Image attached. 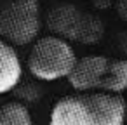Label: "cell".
Masks as SVG:
<instances>
[{"label":"cell","mask_w":127,"mask_h":125,"mask_svg":"<svg viewBox=\"0 0 127 125\" xmlns=\"http://www.w3.org/2000/svg\"><path fill=\"white\" fill-rule=\"evenodd\" d=\"M127 102L118 94L77 92L59 99L49 125H124Z\"/></svg>","instance_id":"cell-1"},{"label":"cell","mask_w":127,"mask_h":125,"mask_svg":"<svg viewBox=\"0 0 127 125\" xmlns=\"http://www.w3.org/2000/svg\"><path fill=\"white\" fill-rule=\"evenodd\" d=\"M66 80L77 92L120 96L127 90V61L104 56H85L77 59Z\"/></svg>","instance_id":"cell-2"},{"label":"cell","mask_w":127,"mask_h":125,"mask_svg":"<svg viewBox=\"0 0 127 125\" xmlns=\"http://www.w3.org/2000/svg\"><path fill=\"white\" fill-rule=\"evenodd\" d=\"M77 59L78 57L70 42L47 35L33 42L26 66L37 80L56 82L59 78H68Z\"/></svg>","instance_id":"cell-3"},{"label":"cell","mask_w":127,"mask_h":125,"mask_svg":"<svg viewBox=\"0 0 127 125\" xmlns=\"http://www.w3.org/2000/svg\"><path fill=\"white\" fill-rule=\"evenodd\" d=\"M42 30L38 0H11L0 5V40L11 47L28 45Z\"/></svg>","instance_id":"cell-4"},{"label":"cell","mask_w":127,"mask_h":125,"mask_svg":"<svg viewBox=\"0 0 127 125\" xmlns=\"http://www.w3.org/2000/svg\"><path fill=\"white\" fill-rule=\"evenodd\" d=\"M85 14V11L78 9L73 4H59L47 12L45 26L49 28V31H52L54 37L63 38L66 42H77Z\"/></svg>","instance_id":"cell-5"},{"label":"cell","mask_w":127,"mask_h":125,"mask_svg":"<svg viewBox=\"0 0 127 125\" xmlns=\"http://www.w3.org/2000/svg\"><path fill=\"white\" fill-rule=\"evenodd\" d=\"M23 76V64L14 47L0 40V96L14 90Z\"/></svg>","instance_id":"cell-6"},{"label":"cell","mask_w":127,"mask_h":125,"mask_svg":"<svg viewBox=\"0 0 127 125\" xmlns=\"http://www.w3.org/2000/svg\"><path fill=\"white\" fill-rule=\"evenodd\" d=\"M0 125H33V118L23 102L11 101L0 106Z\"/></svg>","instance_id":"cell-7"},{"label":"cell","mask_w":127,"mask_h":125,"mask_svg":"<svg viewBox=\"0 0 127 125\" xmlns=\"http://www.w3.org/2000/svg\"><path fill=\"white\" fill-rule=\"evenodd\" d=\"M117 12L124 21H127V0H117Z\"/></svg>","instance_id":"cell-8"},{"label":"cell","mask_w":127,"mask_h":125,"mask_svg":"<svg viewBox=\"0 0 127 125\" xmlns=\"http://www.w3.org/2000/svg\"><path fill=\"white\" fill-rule=\"evenodd\" d=\"M0 5H2V0H0Z\"/></svg>","instance_id":"cell-9"}]
</instances>
